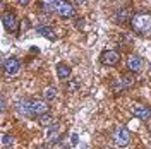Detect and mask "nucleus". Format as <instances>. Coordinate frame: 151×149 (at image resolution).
I'll list each match as a JSON object with an SVG mask.
<instances>
[{
  "mask_svg": "<svg viewBox=\"0 0 151 149\" xmlns=\"http://www.w3.org/2000/svg\"><path fill=\"white\" fill-rule=\"evenodd\" d=\"M19 70H21V64H19L17 58L10 57L7 60H4V72L7 75H17Z\"/></svg>",
  "mask_w": 151,
  "mask_h": 149,
  "instance_id": "20e7f679",
  "label": "nucleus"
},
{
  "mask_svg": "<svg viewBox=\"0 0 151 149\" xmlns=\"http://www.w3.org/2000/svg\"><path fill=\"white\" fill-rule=\"evenodd\" d=\"M132 113L137 117V118H141V120H150L151 118V108H148V106H144V105H132L131 106Z\"/></svg>",
  "mask_w": 151,
  "mask_h": 149,
  "instance_id": "0eeeda50",
  "label": "nucleus"
},
{
  "mask_svg": "<svg viewBox=\"0 0 151 149\" xmlns=\"http://www.w3.org/2000/svg\"><path fill=\"white\" fill-rule=\"evenodd\" d=\"M31 108H33V115H45L48 113V103L43 100H31Z\"/></svg>",
  "mask_w": 151,
  "mask_h": 149,
  "instance_id": "1a4fd4ad",
  "label": "nucleus"
},
{
  "mask_svg": "<svg viewBox=\"0 0 151 149\" xmlns=\"http://www.w3.org/2000/svg\"><path fill=\"white\" fill-rule=\"evenodd\" d=\"M100 60H101L103 65H110L112 67V65H117V64H119L120 55H119L115 50H106V52L101 53V58H100Z\"/></svg>",
  "mask_w": 151,
  "mask_h": 149,
  "instance_id": "39448f33",
  "label": "nucleus"
},
{
  "mask_svg": "<svg viewBox=\"0 0 151 149\" xmlns=\"http://www.w3.org/2000/svg\"><path fill=\"white\" fill-rule=\"evenodd\" d=\"M134 17L132 16V12L129 7H120V9L117 10V14H115V19H117V22H127V21H131V19Z\"/></svg>",
  "mask_w": 151,
  "mask_h": 149,
  "instance_id": "9d476101",
  "label": "nucleus"
},
{
  "mask_svg": "<svg viewBox=\"0 0 151 149\" xmlns=\"http://www.w3.org/2000/svg\"><path fill=\"white\" fill-rule=\"evenodd\" d=\"M41 149H45V148H41Z\"/></svg>",
  "mask_w": 151,
  "mask_h": 149,
  "instance_id": "6ab92c4d",
  "label": "nucleus"
},
{
  "mask_svg": "<svg viewBox=\"0 0 151 149\" xmlns=\"http://www.w3.org/2000/svg\"><path fill=\"white\" fill-rule=\"evenodd\" d=\"M45 98H47L48 101H52V100L57 98V89L53 87V86H48L47 89H45Z\"/></svg>",
  "mask_w": 151,
  "mask_h": 149,
  "instance_id": "dca6fc26",
  "label": "nucleus"
},
{
  "mask_svg": "<svg viewBox=\"0 0 151 149\" xmlns=\"http://www.w3.org/2000/svg\"><path fill=\"white\" fill-rule=\"evenodd\" d=\"M150 132H151V125H150Z\"/></svg>",
  "mask_w": 151,
  "mask_h": 149,
  "instance_id": "a211bd4d",
  "label": "nucleus"
},
{
  "mask_svg": "<svg viewBox=\"0 0 151 149\" xmlns=\"http://www.w3.org/2000/svg\"><path fill=\"white\" fill-rule=\"evenodd\" d=\"M131 28L137 34H151V14L139 12L131 19Z\"/></svg>",
  "mask_w": 151,
  "mask_h": 149,
  "instance_id": "f257e3e1",
  "label": "nucleus"
},
{
  "mask_svg": "<svg viewBox=\"0 0 151 149\" xmlns=\"http://www.w3.org/2000/svg\"><path fill=\"white\" fill-rule=\"evenodd\" d=\"M38 33H40L41 36L48 38L50 41H55V39H57V34L53 33V29L48 28V26H40V28H38Z\"/></svg>",
  "mask_w": 151,
  "mask_h": 149,
  "instance_id": "ddd939ff",
  "label": "nucleus"
},
{
  "mask_svg": "<svg viewBox=\"0 0 151 149\" xmlns=\"http://www.w3.org/2000/svg\"><path fill=\"white\" fill-rule=\"evenodd\" d=\"M112 139H113V142H115V146H119V148H127V146L131 144V134H129V130H127L125 127H119V129L113 130Z\"/></svg>",
  "mask_w": 151,
  "mask_h": 149,
  "instance_id": "f03ea898",
  "label": "nucleus"
},
{
  "mask_svg": "<svg viewBox=\"0 0 151 149\" xmlns=\"http://www.w3.org/2000/svg\"><path fill=\"white\" fill-rule=\"evenodd\" d=\"M40 9L43 10V12H57L58 2H57V0H53V2H41V4H40Z\"/></svg>",
  "mask_w": 151,
  "mask_h": 149,
  "instance_id": "4468645a",
  "label": "nucleus"
},
{
  "mask_svg": "<svg viewBox=\"0 0 151 149\" xmlns=\"http://www.w3.org/2000/svg\"><path fill=\"white\" fill-rule=\"evenodd\" d=\"M2 24H4V28L10 31V33H16L19 28V19L16 17V14H12V12H5L4 16H2Z\"/></svg>",
  "mask_w": 151,
  "mask_h": 149,
  "instance_id": "7ed1b4c3",
  "label": "nucleus"
},
{
  "mask_svg": "<svg viewBox=\"0 0 151 149\" xmlns=\"http://www.w3.org/2000/svg\"><path fill=\"white\" fill-rule=\"evenodd\" d=\"M70 67L67 65V64H57V75H58V79H62V81H67L69 77H70Z\"/></svg>",
  "mask_w": 151,
  "mask_h": 149,
  "instance_id": "f8f14e48",
  "label": "nucleus"
},
{
  "mask_svg": "<svg viewBox=\"0 0 151 149\" xmlns=\"http://www.w3.org/2000/svg\"><path fill=\"white\" fill-rule=\"evenodd\" d=\"M16 112L21 117H33V108H31V100H21L16 103Z\"/></svg>",
  "mask_w": 151,
  "mask_h": 149,
  "instance_id": "423d86ee",
  "label": "nucleus"
},
{
  "mask_svg": "<svg viewBox=\"0 0 151 149\" xmlns=\"http://www.w3.org/2000/svg\"><path fill=\"white\" fill-rule=\"evenodd\" d=\"M38 122H40V125H43V127H50L52 122H53V115H52V113H45V115L40 117Z\"/></svg>",
  "mask_w": 151,
  "mask_h": 149,
  "instance_id": "2eb2a0df",
  "label": "nucleus"
},
{
  "mask_svg": "<svg viewBox=\"0 0 151 149\" xmlns=\"http://www.w3.org/2000/svg\"><path fill=\"white\" fill-rule=\"evenodd\" d=\"M2 146L4 148H12L14 146V137L9 135V134H4L2 135Z\"/></svg>",
  "mask_w": 151,
  "mask_h": 149,
  "instance_id": "f3484780",
  "label": "nucleus"
},
{
  "mask_svg": "<svg viewBox=\"0 0 151 149\" xmlns=\"http://www.w3.org/2000/svg\"><path fill=\"white\" fill-rule=\"evenodd\" d=\"M127 67H129V70H131V72H139V70L142 69L141 57L131 55V57H129V60H127Z\"/></svg>",
  "mask_w": 151,
  "mask_h": 149,
  "instance_id": "9b49d317",
  "label": "nucleus"
},
{
  "mask_svg": "<svg viewBox=\"0 0 151 149\" xmlns=\"http://www.w3.org/2000/svg\"><path fill=\"white\" fill-rule=\"evenodd\" d=\"M57 12L62 16V17L65 19H70L74 17V5L72 4H69V2H58V9H57Z\"/></svg>",
  "mask_w": 151,
  "mask_h": 149,
  "instance_id": "6e6552de",
  "label": "nucleus"
}]
</instances>
